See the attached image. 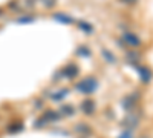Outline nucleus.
I'll list each match as a JSON object with an SVG mask.
<instances>
[{
	"instance_id": "nucleus-1",
	"label": "nucleus",
	"mask_w": 153,
	"mask_h": 138,
	"mask_svg": "<svg viewBox=\"0 0 153 138\" xmlns=\"http://www.w3.org/2000/svg\"><path fill=\"white\" fill-rule=\"evenodd\" d=\"M75 87H76V91H78V92L89 95V94H94V92L97 91L98 81H97V78H94V77H86V78H83V80H80L78 83H76Z\"/></svg>"
},
{
	"instance_id": "nucleus-2",
	"label": "nucleus",
	"mask_w": 153,
	"mask_h": 138,
	"mask_svg": "<svg viewBox=\"0 0 153 138\" xmlns=\"http://www.w3.org/2000/svg\"><path fill=\"white\" fill-rule=\"evenodd\" d=\"M123 40L126 42V45H129L130 48H139L141 46V39L133 34V32H124L123 34Z\"/></svg>"
},
{
	"instance_id": "nucleus-3",
	"label": "nucleus",
	"mask_w": 153,
	"mask_h": 138,
	"mask_svg": "<svg viewBox=\"0 0 153 138\" xmlns=\"http://www.w3.org/2000/svg\"><path fill=\"white\" fill-rule=\"evenodd\" d=\"M81 110L84 112L86 115H91V114H94V110H95V103L92 101L91 98H86V100H83L81 101Z\"/></svg>"
},
{
	"instance_id": "nucleus-4",
	"label": "nucleus",
	"mask_w": 153,
	"mask_h": 138,
	"mask_svg": "<svg viewBox=\"0 0 153 138\" xmlns=\"http://www.w3.org/2000/svg\"><path fill=\"white\" fill-rule=\"evenodd\" d=\"M42 120H43V123L46 124V123H54V121H58L60 120V114L58 112H55V110H46L45 114H43V117H42Z\"/></svg>"
},
{
	"instance_id": "nucleus-5",
	"label": "nucleus",
	"mask_w": 153,
	"mask_h": 138,
	"mask_svg": "<svg viewBox=\"0 0 153 138\" xmlns=\"http://www.w3.org/2000/svg\"><path fill=\"white\" fill-rule=\"evenodd\" d=\"M138 72H139V77H141V80L144 81V83H149L150 80H152V71L149 69V68H146V66H139L138 68Z\"/></svg>"
},
{
	"instance_id": "nucleus-6",
	"label": "nucleus",
	"mask_w": 153,
	"mask_h": 138,
	"mask_svg": "<svg viewBox=\"0 0 153 138\" xmlns=\"http://www.w3.org/2000/svg\"><path fill=\"white\" fill-rule=\"evenodd\" d=\"M78 72H80L78 66L74 65V63H71V65H68V66L65 68V75H66L68 78H75L76 75H78Z\"/></svg>"
},
{
	"instance_id": "nucleus-7",
	"label": "nucleus",
	"mask_w": 153,
	"mask_h": 138,
	"mask_svg": "<svg viewBox=\"0 0 153 138\" xmlns=\"http://www.w3.org/2000/svg\"><path fill=\"white\" fill-rule=\"evenodd\" d=\"M52 19H54V20H58V22H60V23H63V25H71V23L74 22L69 16L63 14V12H55V14L52 16Z\"/></svg>"
},
{
	"instance_id": "nucleus-8",
	"label": "nucleus",
	"mask_w": 153,
	"mask_h": 138,
	"mask_svg": "<svg viewBox=\"0 0 153 138\" xmlns=\"http://www.w3.org/2000/svg\"><path fill=\"white\" fill-rule=\"evenodd\" d=\"M101 54H103V57H104V60H107L109 63H115V61H117V57L113 55V52L112 51H109V49H103V51H101Z\"/></svg>"
},
{
	"instance_id": "nucleus-9",
	"label": "nucleus",
	"mask_w": 153,
	"mask_h": 138,
	"mask_svg": "<svg viewBox=\"0 0 153 138\" xmlns=\"http://www.w3.org/2000/svg\"><path fill=\"white\" fill-rule=\"evenodd\" d=\"M136 103V97H127L126 100H124V101H123V104H124V107L126 109H132L133 107V104Z\"/></svg>"
},
{
	"instance_id": "nucleus-10",
	"label": "nucleus",
	"mask_w": 153,
	"mask_h": 138,
	"mask_svg": "<svg viewBox=\"0 0 153 138\" xmlns=\"http://www.w3.org/2000/svg\"><path fill=\"white\" fill-rule=\"evenodd\" d=\"M78 28L83 29V31H86V32H92V31H94L92 25H89L87 22H80V23H78Z\"/></svg>"
},
{
	"instance_id": "nucleus-11",
	"label": "nucleus",
	"mask_w": 153,
	"mask_h": 138,
	"mask_svg": "<svg viewBox=\"0 0 153 138\" xmlns=\"http://www.w3.org/2000/svg\"><path fill=\"white\" fill-rule=\"evenodd\" d=\"M66 94H68V91H66V89H63V91H60V92L54 94V95H52V100H55V101H60V100L65 98V95H66Z\"/></svg>"
},
{
	"instance_id": "nucleus-12",
	"label": "nucleus",
	"mask_w": 153,
	"mask_h": 138,
	"mask_svg": "<svg viewBox=\"0 0 153 138\" xmlns=\"http://www.w3.org/2000/svg\"><path fill=\"white\" fill-rule=\"evenodd\" d=\"M61 112H63V114H66V115H72L74 114V109H72V106H63L61 107Z\"/></svg>"
},
{
	"instance_id": "nucleus-13",
	"label": "nucleus",
	"mask_w": 153,
	"mask_h": 138,
	"mask_svg": "<svg viewBox=\"0 0 153 138\" xmlns=\"http://www.w3.org/2000/svg\"><path fill=\"white\" fill-rule=\"evenodd\" d=\"M17 22L19 23H31V22H34V17H23V19H19Z\"/></svg>"
},
{
	"instance_id": "nucleus-14",
	"label": "nucleus",
	"mask_w": 153,
	"mask_h": 138,
	"mask_svg": "<svg viewBox=\"0 0 153 138\" xmlns=\"http://www.w3.org/2000/svg\"><path fill=\"white\" fill-rule=\"evenodd\" d=\"M78 54H80V55H89V51L86 49V46H81V48L78 49Z\"/></svg>"
},
{
	"instance_id": "nucleus-15",
	"label": "nucleus",
	"mask_w": 153,
	"mask_h": 138,
	"mask_svg": "<svg viewBox=\"0 0 153 138\" xmlns=\"http://www.w3.org/2000/svg\"><path fill=\"white\" fill-rule=\"evenodd\" d=\"M120 2H123V3H126V5H135L138 0H120Z\"/></svg>"
},
{
	"instance_id": "nucleus-16",
	"label": "nucleus",
	"mask_w": 153,
	"mask_h": 138,
	"mask_svg": "<svg viewBox=\"0 0 153 138\" xmlns=\"http://www.w3.org/2000/svg\"><path fill=\"white\" fill-rule=\"evenodd\" d=\"M120 138H132V132H130V131H126V132H124Z\"/></svg>"
},
{
	"instance_id": "nucleus-17",
	"label": "nucleus",
	"mask_w": 153,
	"mask_h": 138,
	"mask_svg": "<svg viewBox=\"0 0 153 138\" xmlns=\"http://www.w3.org/2000/svg\"><path fill=\"white\" fill-rule=\"evenodd\" d=\"M143 138H147V137H143Z\"/></svg>"
}]
</instances>
